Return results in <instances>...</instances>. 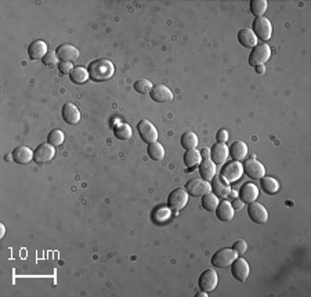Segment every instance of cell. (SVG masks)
Segmentation results:
<instances>
[{"label": "cell", "mask_w": 311, "mask_h": 297, "mask_svg": "<svg viewBox=\"0 0 311 297\" xmlns=\"http://www.w3.org/2000/svg\"><path fill=\"white\" fill-rule=\"evenodd\" d=\"M87 72L90 79H93L94 82H103L112 78L115 73V66L109 59H96L89 64Z\"/></svg>", "instance_id": "1"}, {"label": "cell", "mask_w": 311, "mask_h": 297, "mask_svg": "<svg viewBox=\"0 0 311 297\" xmlns=\"http://www.w3.org/2000/svg\"><path fill=\"white\" fill-rule=\"evenodd\" d=\"M252 31L256 35V38L263 42H267V40L271 39L272 35V25L268 18L265 17H259L256 20L253 21L252 24Z\"/></svg>", "instance_id": "2"}, {"label": "cell", "mask_w": 311, "mask_h": 297, "mask_svg": "<svg viewBox=\"0 0 311 297\" xmlns=\"http://www.w3.org/2000/svg\"><path fill=\"white\" fill-rule=\"evenodd\" d=\"M188 198H190V195H188V192H187L186 188L179 187V188H176V190L172 191V194L169 195V198H167V206H169L172 210L179 211L186 207V205L188 203Z\"/></svg>", "instance_id": "3"}, {"label": "cell", "mask_w": 311, "mask_h": 297, "mask_svg": "<svg viewBox=\"0 0 311 297\" xmlns=\"http://www.w3.org/2000/svg\"><path fill=\"white\" fill-rule=\"evenodd\" d=\"M237 258V253L232 248H223L217 250L212 257V264L217 268H225L232 264V261Z\"/></svg>", "instance_id": "4"}, {"label": "cell", "mask_w": 311, "mask_h": 297, "mask_svg": "<svg viewBox=\"0 0 311 297\" xmlns=\"http://www.w3.org/2000/svg\"><path fill=\"white\" fill-rule=\"evenodd\" d=\"M271 57V49L267 45H258L253 47L251 55H249V64L252 66L264 65L265 62Z\"/></svg>", "instance_id": "5"}, {"label": "cell", "mask_w": 311, "mask_h": 297, "mask_svg": "<svg viewBox=\"0 0 311 297\" xmlns=\"http://www.w3.org/2000/svg\"><path fill=\"white\" fill-rule=\"evenodd\" d=\"M137 130H139L141 140L148 143V144L158 141V130L150 120H147V119L140 120L139 125H137Z\"/></svg>", "instance_id": "6"}, {"label": "cell", "mask_w": 311, "mask_h": 297, "mask_svg": "<svg viewBox=\"0 0 311 297\" xmlns=\"http://www.w3.org/2000/svg\"><path fill=\"white\" fill-rule=\"evenodd\" d=\"M188 195L191 197H204L205 194L212 191V187H210V183L206 181V180H201V178H192L187 183L186 187Z\"/></svg>", "instance_id": "7"}, {"label": "cell", "mask_w": 311, "mask_h": 297, "mask_svg": "<svg viewBox=\"0 0 311 297\" xmlns=\"http://www.w3.org/2000/svg\"><path fill=\"white\" fill-rule=\"evenodd\" d=\"M244 173V166L241 162H237V160H232V162H228L223 166L221 169V177L224 178L225 181L228 183H234L241 178Z\"/></svg>", "instance_id": "8"}, {"label": "cell", "mask_w": 311, "mask_h": 297, "mask_svg": "<svg viewBox=\"0 0 311 297\" xmlns=\"http://www.w3.org/2000/svg\"><path fill=\"white\" fill-rule=\"evenodd\" d=\"M231 274L239 282H245L249 274H251V267L248 264L245 258H235L231 264Z\"/></svg>", "instance_id": "9"}, {"label": "cell", "mask_w": 311, "mask_h": 297, "mask_svg": "<svg viewBox=\"0 0 311 297\" xmlns=\"http://www.w3.org/2000/svg\"><path fill=\"white\" fill-rule=\"evenodd\" d=\"M248 216L256 224H264L268 220V211L264 206L260 205L258 202H252L248 206Z\"/></svg>", "instance_id": "10"}, {"label": "cell", "mask_w": 311, "mask_h": 297, "mask_svg": "<svg viewBox=\"0 0 311 297\" xmlns=\"http://www.w3.org/2000/svg\"><path fill=\"white\" fill-rule=\"evenodd\" d=\"M217 282H218L217 272L213 270H205L201 274V277H199L198 285L199 288H201V291L212 292L216 289Z\"/></svg>", "instance_id": "11"}, {"label": "cell", "mask_w": 311, "mask_h": 297, "mask_svg": "<svg viewBox=\"0 0 311 297\" xmlns=\"http://www.w3.org/2000/svg\"><path fill=\"white\" fill-rule=\"evenodd\" d=\"M212 192L217 197V198L224 199L227 197H230V192H231V187H230V183L225 181L224 178L221 176H214L212 180Z\"/></svg>", "instance_id": "12"}, {"label": "cell", "mask_w": 311, "mask_h": 297, "mask_svg": "<svg viewBox=\"0 0 311 297\" xmlns=\"http://www.w3.org/2000/svg\"><path fill=\"white\" fill-rule=\"evenodd\" d=\"M54 155H55V147L49 144V143H45V144H40L35 149V156H33V159L38 163H46V162H50L54 158Z\"/></svg>", "instance_id": "13"}, {"label": "cell", "mask_w": 311, "mask_h": 297, "mask_svg": "<svg viewBox=\"0 0 311 297\" xmlns=\"http://www.w3.org/2000/svg\"><path fill=\"white\" fill-rule=\"evenodd\" d=\"M244 172H245L246 176H249L253 180H259V178L264 177L265 167L259 160L248 159V160H245V165H244Z\"/></svg>", "instance_id": "14"}, {"label": "cell", "mask_w": 311, "mask_h": 297, "mask_svg": "<svg viewBox=\"0 0 311 297\" xmlns=\"http://www.w3.org/2000/svg\"><path fill=\"white\" fill-rule=\"evenodd\" d=\"M258 197L259 188L256 187V184H253V183H245V184L241 187V190H239V199H241L244 203L256 202Z\"/></svg>", "instance_id": "15"}, {"label": "cell", "mask_w": 311, "mask_h": 297, "mask_svg": "<svg viewBox=\"0 0 311 297\" xmlns=\"http://www.w3.org/2000/svg\"><path fill=\"white\" fill-rule=\"evenodd\" d=\"M57 55L60 61L64 62H73L79 58V50L72 45H61L57 49Z\"/></svg>", "instance_id": "16"}, {"label": "cell", "mask_w": 311, "mask_h": 297, "mask_svg": "<svg viewBox=\"0 0 311 297\" xmlns=\"http://www.w3.org/2000/svg\"><path fill=\"white\" fill-rule=\"evenodd\" d=\"M151 99L156 102H169L173 99V93L165 85H156L153 87V90L150 93Z\"/></svg>", "instance_id": "17"}, {"label": "cell", "mask_w": 311, "mask_h": 297, "mask_svg": "<svg viewBox=\"0 0 311 297\" xmlns=\"http://www.w3.org/2000/svg\"><path fill=\"white\" fill-rule=\"evenodd\" d=\"M228 155H230V149H228V147L225 146V143H216L210 149V159L216 165L224 163L228 158Z\"/></svg>", "instance_id": "18"}, {"label": "cell", "mask_w": 311, "mask_h": 297, "mask_svg": "<svg viewBox=\"0 0 311 297\" xmlns=\"http://www.w3.org/2000/svg\"><path fill=\"white\" fill-rule=\"evenodd\" d=\"M13 160L18 165H27L35 156V152L28 147H18L13 151Z\"/></svg>", "instance_id": "19"}, {"label": "cell", "mask_w": 311, "mask_h": 297, "mask_svg": "<svg viewBox=\"0 0 311 297\" xmlns=\"http://www.w3.org/2000/svg\"><path fill=\"white\" fill-rule=\"evenodd\" d=\"M62 119L68 125H78L80 120V111L78 106L68 102L62 106Z\"/></svg>", "instance_id": "20"}, {"label": "cell", "mask_w": 311, "mask_h": 297, "mask_svg": "<svg viewBox=\"0 0 311 297\" xmlns=\"http://www.w3.org/2000/svg\"><path fill=\"white\" fill-rule=\"evenodd\" d=\"M228 149H230V155H231L232 160H237V162L245 160L246 155H248V146L241 140L234 141Z\"/></svg>", "instance_id": "21"}, {"label": "cell", "mask_w": 311, "mask_h": 297, "mask_svg": "<svg viewBox=\"0 0 311 297\" xmlns=\"http://www.w3.org/2000/svg\"><path fill=\"white\" fill-rule=\"evenodd\" d=\"M216 163L213 162L212 159H204L201 163H199V173H201V177L206 180V181H212L213 177L216 176Z\"/></svg>", "instance_id": "22"}, {"label": "cell", "mask_w": 311, "mask_h": 297, "mask_svg": "<svg viewBox=\"0 0 311 297\" xmlns=\"http://www.w3.org/2000/svg\"><path fill=\"white\" fill-rule=\"evenodd\" d=\"M47 53H49L47 51V45L43 40H35V42L31 43V46L28 49V54H29L31 59H43Z\"/></svg>", "instance_id": "23"}, {"label": "cell", "mask_w": 311, "mask_h": 297, "mask_svg": "<svg viewBox=\"0 0 311 297\" xmlns=\"http://www.w3.org/2000/svg\"><path fill=\"white\" fill-rule=\"evenodd\" d=\"M258 38L256 35L253 33L252 29L249 28H245V29H241L238 32V42L244 47H248V49H253V47L258 46Z\"/></svg>", "instance_id": "24"}, {"label": "cell", "mask_w": 311, "mask_h": 297, "mask_svg": "<svg viewBox=\"0 0 311 297\" xmlns=\"http://www.w3.org/2000/svg\"><path fill=\"white\" fill-rule=\"evenodd\" d=\"M214 211H216V216L220 221H231L234 218V207L227 200L220 202Z\"/></svg>", "instance_id": "25"}, {"label": "cell", "mask_w": 311, "mask_h": 297, "mask_svg": "<svg viewBox=\"0 0 311 297\" xmlns=\"http://www.w3.org/2000/svg\"><path fill=\"white\" fill-rule=\"evenodd\" d=\"M90 76H89V72L87 69L82 68V66H75L71 73H69V79L75 85H83L85 82H87Z\"/></svg>", "instance_id": "26"}, {"label": "cell", "mask_w": 311, "mask_h": 297, "mask_svg": "<svg viewBox=\"0 0 311 297\" xmlns=\"http://www.w3.org/2000/svg\"><path fill=\"white\" fill-rule=\"evenodd\" d=\"M184 163L188 169H192L197 165L201 163V151L192 148V149H187L186 155H184Z\"/></svg>", "instance_id": "27"}, {"label": "cell", "mask_w": 311, "mask_h": 297, "mask_svg": "<svg viewBox=\"0 0 311 297\" xmlns=\"http://www.w3.org/2000/svg\"><path fill=\"white\" fill-rule=\"evenodd\" d=\"M132 127L127 123H118L113 126V134L118 140H129L132 137Z\"/></svg>", "instance_id": "28"}, {"label": "cell", "mask_w": 311, "mask_h": 297, "mask_svg": "<svg viewBox=\"0 0 311 297\" xmlns=\"http://www.w3.org/2000/svg\"><path fill=\"white\" fill-rule=\"evenodd\" d=\"M218 198L214 195V194H212V191L210 192H207V194H205L204 197H202V207L205 209L206 211H214L216 210V207L218 206Z\"/></svg>", "instance_id": "29"}, {"label": "cell", "mask_w": 311, "mask_h": 297, "mask_svg": "<svg viewBox=\"0 0 311 297\" xmlns=\"http://www.w3.org/2000/svg\"><path fill=\"white\" fill-rule=\"evenodd\" d=\"M148 155H150V158L154 159V160H162V159L165 158V148L162 144H159L158 141L156 143H151L150 146H148Z\"/></svg>", "instance_id": "30"}, {"label": "cell", "mask_w": 311, "mask_h": 297, "mask_svg": "<svg viewBox=\"0 0 311 297\" xmlns=\"http://www.w3.org/2000/svg\"><path fill=\"white\" fill-rule=\"evenodd\" d=\"M261 188L265 194H277L279 191V183L274 177H263Z\"/></svg>", "instance_id": "31"}, {"label": "cell", "mask_w": 311, "mask_h": 297, "mask_svg": "<svg viewBox=\"0 0 311 297\" xmlns=\"http://www.w3.org/2000/svg\"><path fill=\"white\" fill-rule=\"evenodd\" d=\"M268 3L267 0H252L251 1V11L255 17H263L267 11Z\"/></svg>", "instance_id": "32"}, {"label": "cell", "mask_w": 311, "mask_h": 297, "mask_svg": "<svg viewBox=\"0 0 311 297\" xmlns=\"http://www.w3.org/2000/svg\"><path fill=\"white\" fill-rule=\"evenodd\" d=\"M181 146L186 149H192L198 146V136L194 132H187L181 136Z\"/></svg>", "instance_id": "33"}, {"label": "cell", "mask_w": 311, "mask_h": 297, "mask_svg": "<svg viewBox=\"0 0 311 297\" xmlns=\"http://www.w3.org/2000/svg\"><path fill=\"white\" fill-rule=\"evenodd\" d=\"M64 139H65V136H64V133L61 132L60 129H54L50 132L49 134V137H47V143L49 144H52L53 147H60L62 143H64Z\"/></svg>", "instance_id": "34"}, {"label": "cell", "mask_w": 311, "mask_h": 297, "mask_svg": "<svg viewBox=\"0 0 311 297\" xmlns=\"http://www.w3.org/2000/svg\"><path fill=\"white\" fill-rule=\"evenodd\" d=\"M153 83L147 79H140L134 83V90L140 94H148L153 90Z\"/></svg>", "instance_id": "35"}, {"label": "cell", "mask_w": 311, "mask_h": 297, "mask_svg": "<svg viewBox=\"0 0 311 297\" xmlns=\"http://www.w3.org/2000/svg\"><path fill=\"white\" fill-rule=\"evenodd\" d=\"M57 61H58L57 51H49V53L45 55V58H43V62H45L46 65H55Z\"/></svg>", "instance_id": "36"}, {"label": "cell", "mask_w": 311, "mask_h": 297, "mask_svg": "<svg viewBox=\"0 0 311 297\" xmlns=\"http://www.w3.org/2000/svg\"><path fill=\"white\" fill-rule=\"evenodd\" d=\"M232 249L234 251L237 253V254H244L246 250H248V244H246L245 241H237L234 246H232Z\"/></svg>", "instance_id": "37"}, {"label": "cell", "mask_w": 311, "mask_h": 297, "mask_svg": "<svg viewBox=\"0 0 311 297\" xmlns=\"http://www.w3.org/2000/svg\"><path fill=\"white\" fill-rule=\"evenodd\" d=\"M155 213L160 214V216H155V221H159V223L165 221L166 218H169V216H170V211H169V209H162V207L158 209Z\"/></svg>", "instance_id": "38"}, {"label": "cell", "mask_w": 311, "mask_h": 297, "mask_svg": "<svg viewBox=\"0 0 311 297\" xmlns=\"http://www.w3.org/2000/svg\"><path fill=\"white\" fill-rule=\"evenodd\" d=\"M72 69H73L72 62H64V61H61L60 64H58V71H60L62 75L71 73V71H72Z\"/></svg>", "instance_id": "39"}, {"label": "cell", "mask_w": 311, "mask_h": 297, "mask_svg": "<svg viewBox=\"0 0 311 297\" xmlns=\"http://www.w3.org/2000/svg\"><path fill=\"white\" fill-rule=\"evenodd\" d=\"M216 140H217V143H227V140H228V132L224 130V129H220L216 134Z\"/></svg>", "instance_id": "40"}, {"label": "cell", "mask_w": 311, "mask_h": 297, "mask_svg": "<svg viewBox=\"0 0 311 297\" xmlns=\"http://www.w3.org/2000/svg\"><path fill=\"white\" fill-rule=\"evenodd\" d=\"M232 207H234V210H239V209H242V206H244V202L241 200V199H235L232 200Z\"/></svg>", "instance_id": "41"}, {"label": "cell", "mask_w": 311, "mask_h": 297, "mask_svg": "<svg viewBox=\"0 0 311 297\" xmlns=\"http://www.w3.org/2000/svg\"><path fill=\"white\" fill-rule=\"evenodd\" d=\"M201 158L210 159V149L209 148H202L201 149Z\"/></svg>", "instance_id": "42"}, {"label": "cell", "mask_w": 311, "mask_h": 297, "mask_svg": "<svg viewBox=\"0 0 311 297\" xmlns=\"http://www.w3.org/2000/svg\"><path fill=\"white\" fill-rule=\"evenodd\" d=\"M255 68H256V72H258L259 75H263V73H264V71H265L264 65H258V66H255Z\"/></svg>", "instance_id": "43"}, {"label": "cell", "mask_w": 311, "mask_h": 297, "mask_svg": "<svg viewBox=\"0 0 311 297\" xmlns=\"http://www.w3.org/2000/svg\"><path fill=\"white\" fill-rule=\"evenodd\" d=\"M4 235H6V227H4V224H0V238L3 239Z\"/></svg>", "instance_id": "44"}, {"label": "cell", "mask_w": 311, "mask_h": 297, "mask_svg": "<svg viewBox=\"0 0 311 297\" xmlns=\"http://www.w3.org/2000/svg\"><path fill=\"white\" fill-rule=\"evenodd\" d=\"M195 297H207V292H199V293H197L195 295Z\"/></svg>", "instance_id": "45"}, {"label": "cell", "mask_w": 311, "mask_h": 297, "mask_svg": "<svg viewBox=\"0 0 311 297\" xmlns=\"http://www.w3.org/2000/svg\"><path fill=\"white\" fill-rule=\"evenodd\" d=\"M11 158H13V155H6V160H8V162L11 160Z\"/></svg>", "instance_id": "46"}]
</instances>
